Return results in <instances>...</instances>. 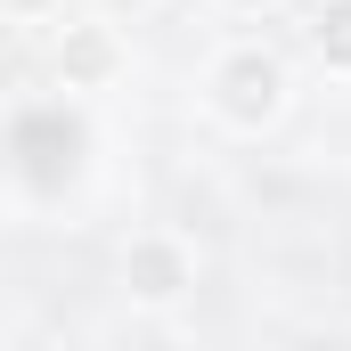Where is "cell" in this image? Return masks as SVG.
I'll list each match as a JSON object with an SVG mask.
<instances>
[{
    "label": "cell",
    "instance_id": "6da1fadb",
    "mask_svg": "<svg viewBox=\"0 0 351 351\" xmlns=\"http://www.w3.org/2000/svg\"><path fill=\"white\" fill-rule=\"evenodd\" d=\"M90 164V123L82 106H66V98H33V106H16L8 123H0V172L16 180L33 204H58Z\"/></svg>",
    "mask_w": 351,
    "mask_h": 351
},
{
    "label": "cell",
    "instance_id": "7a4b0ae2",
    "mask_svg": "<svg viewBox=\"0 0 351 351\" xmlns=\"http://www.w3.org/2000/svg\"><path fill=\"white\" fill-rule=\"evenodd\" d=\"M286 58L269 49V41H229L213 66H204V106H213V123L221 131H237V139H262L269 123L286 114Z\"/></svg>",
    "mask_w": 351,
    "mask_h": 351
},
{
    "label": "cell",
    "instance_id": "3957f363",
    "mask_svg": "<svg viewBox=\"0 0 351 351\" xmlns=\"http://www.w3.org/2000/svg\"><path fill=\"white\" fill-rule=\"evenodd\" d=\"M114 278H123V294H131L139 311H172V302L196 294V245H188L180 229H139V237L123 245Z\"/></svg>",
    "mask_w": 351,
    "mask_h": 351
},
{
    "label": "cell",
    "instance_id": "277c9868",
    "mask_svg": "<svg viewBox=\"0 0 351 351\" xmlns=\"http://www.w3.org/2000/svg\"><path fill=\"white\" fill-rule=\"evenodd\" d=\"M114 74H123V33H114L106 16L58 33V82H66V90H106Z\"/></svg>",
    "mask_w": 351,
    "mask_h": 351
},
{
    "label": "cell",
    "instance_id": "5b68a950",
    "mask_svg": "<svg viewBox=\"0 0 351 351\" xmlns=\"http://www.w3.org/2000/svg\"><path fill=\"white\" fill-rule=\"evenodd\" d=\"M311 58L351 82V0H319L311 8Z\"/></svg>",
    "mask_w": 351,
    "mask_h": 351
},
{
    "label": "cell",
    "instance_id": "8992f818",
    "mask_svg": "<svg viewBox=\"0 0 351 351\" xmlns=\"http://www.w3.org/2000/svg\"><path fill=\"white\" fill-rule=\"evenodd\" d=\"M66 0H0V16H16V25H41V16H58Z\"/></svg>",
    "mask_w": 351,
    "mask_h": 351
},
{
    "label": "cell",
    "instance_id": "52a82bcc",
    "mask_svg": "<svg viewBox=\"0 0 351 351\" xmlns=\"http://www.w3.org/2000/svg\"><path fill=\"white\" fill-rule=\"evenodd\" d=\"M156 0H106V25H123V16H147Z\"/></svg>",
    "mask_w": 351,
    "mask_h": 351
},
{
    "label": "cell",
    "instance_id": "ba28073f",
    "mask_svg": "<svg viewBox=\"0 0 351 351\" xmlns=\"http://www.w3.org/2000/svg\"><path fill=\"white\" fill-rule=\"evenodd\" d=\"M221 8H229V16H269L278 0H221Z\"/></svg>",
    "mask_w": 351,
    "mask_h": 351
}]
</instances>
